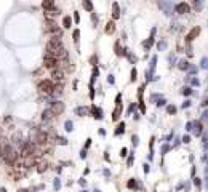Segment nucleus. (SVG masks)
Returning a JSON list of instances; mask_svg holds the SVG:
<instances>
[{
    "instance_id": "nucleus-1",
    "label": "nucleus",
    "mask_w": 208,
    "mask_h": 192,
    "mask_svg": "<svg viewBox=\"0 0 208 192\" xmlns=\"http://www.w3.org/2000/svg\"><path fill=\"white\" fill-rule=\"evenodd\" d=\"M19 152L13 147V144H10L7 139H3V147H2V155H0V159L3 160L7 165H10V167H15L18 162V159H19Z\"/></svg>"
},
{
    "instance_id": "nucleus-2",
    "label": "nucleus",
    "mask_w": 208,
    "mask_h": 192,
    "mask_svg": "<svg viewBox=\"0 0 208 192\" xmlns=\"http://www.w3.org/2000/svg\"><path fill=\"white\" fill-rule=\"evenodd\" d=\"M29 139H31L32 143L39 144V146L42 147V146H45V144L50 141V136H48V133H47V131L40 130V128H34V130L31 131V136H29Z\"/></svg>"
},
{
    "instance_id": "nucleus-3",
    "label": "nucleus",
    "mask_w": 208,
    "mask_h": 192,
    "mask_svg": "<svg viewBox=\"0 0 208 192\" xmlns=\"http://www.w3.org/2000/svg\"><path fill=\"white\" fill-rule=\"evenodd\" d=\"M45 31H47V32H48L51 37H61V35H62L61 27L56 24V21H54V19H47V21H45Z\"/></svg>"
},
{
    "instance_id": "nucleus-4",
    "label": "nucleus",
    "mask_w": 208,
    "mask_h": 192,
    "mask_svg": "<svg viewBox=\"0 0 208 192\" xmlns=\"http://www.w3.org/2000/svg\"><path fill=\"white\" fill-rule=\"evenodd\" d=\"M37 88H39V91H42V93H45V94H53L54 80H51V78H43V80L39 82Z\"/></svg>"
},
{
    "instance_id": "nucleus-5",
    "label": "nucleus",
    "mask_w": 208,
    "mask_h": 192,
    "mask_svg": "<svg viewBox=\"0 0 208 192\" xmlns=\"http://www.w3.org/2000/svg\"><path fill=\"white\" fill-rule=\"evenodd\" d=\"M43 67H47L50 70L56 69V67H61V59H58V58L45 53V56H43Z\"/></svg>"
},
{
    "instance_id": "nucleus-6",
    "label": "nucleus",
    "mask_w": 208,
    "mask_h": 192,
    "mask_svg": "<svg viewBox=\"0 0 208 192\" xmlns=\"http://www.w3.org/2000/svg\"><path fill=\"white\" fill-rule=\"evenodd\" d=\"M50 75H51V80H54V82H62V80L66 78V72L61 69V67L51 69L50 70Z\"/></svg>"
},
{
    "instance_id": "nucleus-7",
    "label": "nucleus",
    "mask_w": 208,
    "mask_h": 192,
    "mask_svg": "<svg viewBox=\"0 0 208 192\" xmlns=\"http://www.w3.org/2000/svg\"><path fill=\"white\" fill-rule=\"evenodd\" d=\"M50 109L53 110V114L56 115H61L62 112H64V109H66V104L62 101H54V102H51V106H50Z\"/></svg>"
},
{
    "instance_id": "nucleus-8",
    "label": "nucleus",
    "mask_w": 208,
    "mask_h": 192,
    "mask_svg": "<svg viewBox=\"0 0 208 192\" xmlns=\"http://www.w3.org/2000/svg\"><path fill=\"white\" fill-rule=\"evenodd\" d=\"M175 11L178 13V15H187V13H191V5L186 3V2H179V3L175 7Z\"/></svg>"
},
{
    "instance_id": "nucleus-9",
    "label": "nucleus",
    "mask_w": 208,
    "mask_h": 192,
    "mask_svg": "<svg viewBox=\"0 0 208 192\" xmlns=\"http://www.w3.org/2000/svg\"><path fill=\"white\" fill-rule=\"evenodd\" d=\"M90 114L93 115L94 119H98V120H101L104 115H102V109H99L98 106H94V104H91L90 106Z\"/></svg>"
},
{
    "instance_id": "nucleus-10",
    "label": "nucleus",
    "mask_w": 208,
    "mask_h": 192,
    "mask_svg": "<svg viewBox=\"0 0 208 192\" xmlns=\"http://www.w3.org/2000/svg\"><path fill=\"white\" fill-rule=\"evenodd\" d=\"M199 35H200V27H199V26H195V27H194L191 32L186 35V42H187V43H191V42L194 40L195 37H199Z\"/></svg>"
},
{
    "instance_id": "nucleus-11",
    "label": "nucleus",
    "mask_w": 208,
    "mask_h": 192,
    "mask_svg": "<svg viewBox=\"0 0 208 192\" xmlns=\"http://www.w3.org/2000/svg\"><path fill=\"white\" fill-rule=\"evenodd\" d=\"M54 117H56V115L53 114V110L50 109V107L42 112V122H50V120H53Z\"/></svg>"
},
{
    "instance_id": "nucleus-12",
    "label": "nucleus",
    "mask_w": 208,
    "mask_h": 192,
    "mask_svg": "<svg viewBox=\"0 0 208 192\" xmlns=\"http://www.w3.org/2000/svg\"><path fill=\"white\" fill-rule=\"evenodd\" d=\"M42 8L45 10V11H51V10H54L56 8L54 0H42Z\"/></svg>"
},
{
    "instance_id": "nucleus-13",
    "label": "nucleus",
    "mask_w": 208,
    "mask_h": 192,
    "mask_svg": "<svg viewBox=\"0 0 208 192\" xmlns=\"http://www.w3.org/2000/svg\"><path fill=\"white\" fill-rule=\"evenodd\" d=\"M62 93H64V85H62V82H58V83H54L53 94H51V96H61Z\"/></svg>"
},
{
    "instance_id": "nucleus-14",
    "label": "nucleus",
    "mask_w": 208,
    "mask_h": 192,
    "mask_svg": "<svg viewBox=\"0 0 208 192\" xmlns=\"http://www.w3.org/2000/svg\"><path fill=\"white\" fill-rule=\"evenodd\" d=\"M75 114L80 115V117H86V115H90V107H86V106L75 107Z\"/></svg>"
},
{
    "instance_id": "nucleus-15",
    "label": "nucleus",
    "mask_w": 208,
    "mask_h": 192,
    "mask_svg": "<svg viewBox=\"0 0 208 192\" xmlns=\"http://www.w3.org/2000/svg\"><path fill=\"white\" fill-rule=\"evenodd\" d=\"M115 32V21H109L106 24V27H104V34H107V35H112V34Z\"/></svg>"
},
{
    "instance_id": "nucleus-16",
    "label": "nucleus",
    "mask_w": 208,
    "mask_h": 192,
    "mask_svg": "<svg viewBox=\"0 0 208 192\" xmlns=\"http://www.w3.org/2000/svg\"><path fill=\"white\" fill-rule=\"evenodd\" d=\"M118 18H120V7H118L117 2H114L112 3V19L117 21Z\"/></svg>"
},
{
    "instance_id": "nucleus-17",
    "label": "nucleus",
    "mask_w": 208,
    "mask_h": 192,
    "mask_svg": "<svg viewBox=\"0 0 208 192\" xmlns=\"http://www.w3.org/2000/svg\"><path fill=\"white\" fill-rule=\"evenodd\" d=\"M48 170V162L47 160H42L37 163V173H45Z\"/></svg>"
},
{
    "instance_id": "nucleus-18",
    "label": "nucleus",
    "mask_w": 208,
    "mask_h": 192,
    "mask_svg": "<svg viewBox=\"0 0 208 192\" xmlns=\"http://www.w3.org/2000/svg\"><path fill=\"white\" fill-rule=\"evenodd\" d=\"M82 7H83V10L88 13L93 11V2L91 0H82Z\"/></svg>"
},
{
    "instance_id": "nucleus-19",
    "label": "nucleus",
    "mask_w": 208,
    "mask_h": 192,
    "mask_svg": "<svg viewBox=\"0 0 208 192\" xmlns=\"http://www.w3.org/2000/svg\"><path fill=\"white\" fill-rule=\"evenodd\" d=\"M120 114H122V106H115V109L112 110V120L117 122L120 119Z\"/></svg>"
},
{
    "instance_id": "nucleus-20",
    "label": "nucleus",
    "mask_w": 208,
    "mask_h": 192,
    "mask_svg": "<svg viewBox=\"0 0 208 192\" xmlns=\"http://www.w3.org/2000/svg\"><path fill=\"white\" fill-rule=\"evenodd\" d=\"M72 18L70 16H64L62 18V26H64V29H70L72 27Z\"/></svg>"
},
{
    "instance_id": "nucleus-21",
    "label": "nucleus",
    "mask_w": 208,
    "mask_h": 192,
    "mask_svg": "<svg viewBox=\"0 0 208 192\" xmlns=\"http://www.w3.org/2000/svg\"><path fill=\"white\" fill-rule=\"evenodd\" d=\"M114 50H115V54H117V56H123V51H127V50H123L122 47H120V42H115Z\"/></svg>"
},
{
    "instance_id": "nucleus-22",
    "label": "nucleus",
    "mask_w": 208,
    "mask_h": 192,
    "mask_svg": "<svg viewBox=\"0 0 208 192\" xmlns=\"http://www.w3.org/2000/svg\"><path fill=\"white\" fill-rule=\"evenodd\" d=\"M123 131H125V123H118V127H117V130H115V135H122Z\"/></svg>"
},
{
    "instance_id": "nucleus-23",
    "label": "nucleus",
    "mask_w": 208,
    "mask_h": 192,
    "mask_svg": "<svg viewBox=\"0 0 208 192\" xmlns=\"http://www.w3.org/2000/svg\"><path fill=\"white\" fill-rule=\"evenodd\" d=\"M72 39H74L75 43H78V39H80V31H78V29H75V31L72 32Z\"/></svg>"
},
{
    "instance_id": "nucleus-24",
    "label": "nucleus",
    "mask_w": 208,
    "mask_h": 192,
    "mask_svg": "<svg viewBox=\"0 0 208 192\" xmlns=\"http://www.w3.org/2000/svg\"><path fill=\"white\" fill-rule=\"evenodd\" d=\"M90 16H91V21H93V26L96 27V26H98V15L91 11V13H90Z\"/></svg>"
},
{
    "instance_id": "nucleus-25",
    "label": "nucleus",
    "mask_w": 208,
    "mask_h": 192,
    "mask_svg": "<svg viewBox=\"0 0 208 192\" xmlns=\"http://www.w3.org/2000/svg\"><path fill=\"white\" fill-rule=\"evenodd\" d=\"M136 78H138V70H136V69H131V77H130V80H131V82H135Z\"/></svg>"
},
{
    "instance_id": "nucleus-26",
    "label": "nucleus",
    "mask_w": 208,
    "mask_h": 192,
    "mask_svg": "<svg viewBox=\"0 0 208 192\" xmlns=\"http://www.w3.org/2000/svg\"><path fill=\"white\" fill-rule=\"evenodd\" d=\"M54 139L58 141V144H64V146L67 144V139H66V138H61V136H56Z\"/></svg>"
},
{
    "instance_id": "nucleus-27",
    "label": "nucleus",
    "mask_w": 208,
    "mask_h": 192,
    "mask_svg": "<svg viewBox=\"0 0 208 192\" xmlns=\"http://www.w3.org/2000/svg\"><path fill=\"white\" fill-rule=\"evenodd\" d=\"M72 19L75 21V23H80V15H78V11H74V16H72Z\"/></svg>"
},
{
    "instance_id": "nucleus-28",
    "label": "nucleus",
    "mask_w": 208,
    "mask_h": 192,
    "mask_svg": "<svg viewBox=\"0 0 208 192\" xmlns=\"http://www.w3.org/2000/svg\"><path fill=\"white\" fill-rule=\"evenodd\" d=\"M115 106H122V94H117V98H115Z\"/></svg>"
},
{
    "instance_id": "nucleus-29",
    "label": "nucleus",
    "mask_w": 208,
    "mask_h": 192,
    "mask_svg": "<svg viewBox=\"0 0 208 192\" xmlns=\"http://www.w3.org/2000/svg\"><path fill=\"white\" fill-rule=\"evenodd\" d=\"M187 66H189V64H187V61H181V62H179V69H181V70L187 69Z\"/></svg>"
},
{
    "instance_id": "nucleus-30",
    "label": "nucleus",
    "mask_w": 208,
    "mask_h": 192,
    "mask_svg": "<svg viewBox=\"0 0 208 192\" xmlns=\"http://www.w3.org/2000/svg\"><path fill=\"white\" fill-rule=\"evenodd\" d=\"M90 64L96 66V64H98V58H96V56H91V58H90Z\"/></svg>"
},
{
    "instance_id": "nucleus-31",
    "label": "nucleus",
    "mask_w": 208,
    "mask_h": 192,
    "mask_svg": "<svg viewBox=\"0 0 208 192\" xmlns=\"http://www.w3.org/2000/svg\"><path fill=\"white\" fill-rule=\"evenodd\" d=\"M167 110H168V114H175V112H176V107L175 106H168Z\"/></svg>"
},
{
    "instance_id": "nucleus-32",
    "label": "nucleus",
    "mask_w": 208,
    "mask_h": 192,
    "mask_svg": "<svg viewBox=\"0 0 208 192\" xmlns=\"http://www.w3.org/2000/svg\"><path fill=\"white\" fill-rule=\"evenodd\" d=\"M139 109H141V112H146V106H144V102H143V99H141V101H139Z\"/></svg>"
},
{
    "instance_id": "nucleus-33",
    "label": "nucleus",
    "mask_w": 208,
    "mask_h": 192,
    "mask_svg": "<svg viewBox=\"0 0 208 192\" xmlns=\"http://www.w3.org/2000/svg\"><path fill=\"white\" fill-rule=\"evenodd\" d=\"M66 130L72 131V122H66Z\"/></svg>"
},
{
    "instance_id": "nucleus-34",
    "label": "nucleus",
    "mask_w": 208,
    "mask_h": 192,
    "mask_svg": "<svg viewBox=\"0 0 208 192\" xmlns=\"http://www.w3.org/2000/svg\"><path fill=\"white\" fill-rule=\"evenodd\" d=\"M90 146H91V138H88L86 139V143H85V149H88Z\"/></svg>"
},
{
    "instance_id": "nucleus-35",
    "label": "nucleus",
    "mask_w": 208,
    "mask_h": 192,
    "mask_svg": "<svg viewBox=\"0 0 208 192\" xmlns=\"http://www.w3.org/2000/svg\"><path fill=\"white\" fill-rule=\"evenodd\" d=\"M120 155H122V157H125V155H127V149H125V147H123L122 151H120Z\"/></svg>"
},
{
    "instance_id": "nucleus-36",
    "label": "nucleus",
    "mask_w": 208,
    "mask_h": 192,
    "mask_svg": "<svg viewBox=\"0 0 208 192\" xmlns=\"http://www.w3.org/2000/svg\"><path fill=\"white\" fill-rule=\"evenodd\" d=\"M183 93H184V94H191V88H184Z\"/></svg>"
},
{
    "instance_id": "nucleus-37",
    "label": "nucleus",
    "mask_w": 208,
    "mask_h": 192,
    "mask_svg": "<svg viewBox=\"0 0 208 192\" xmlns=\"http://www.w3.org/2000/svg\"><path fill=\"white\" fill-rule=\"evenodd\" d=\"M128 186H130V187H135V181H133V179L128 181Z\"/></svg>"
},
{
    "instance_id": "nucleus-38",
    "label": "nucleus",
    "mask_w": 208,
    "mask_h": 192,
    "mask_svg": "<svg viewBox=\"0 0 208 192\" xmlns=\"http://www.w3.org/2000/svg\"><path fill=\"white\" fill-rule=\"evenodd\" d=\"M183 141H184V143H189V141H191V138H189V136H184Z\"/></svg>"
},
{
    "instance_id": "nucleus-39",
    "label": "nucleus",
    "mask_w": 208,
    "mask_h": 192,
    "mask_svg": "<svg viewBox=\"0 0 208 192\" xmlns=\"http://www.w3.org/2000/svg\"><path fill=\"white\" fill-rule=\"evenodd\" d=\"M133 144H135V146L138 144V136H133Z\"/></svg>"
},
{
    "instance_id": "nucleus-40",
    "label": "nucleus",
    "mask_w": 208,
    "mask_h": 192,
    "mask_svg": "<svg viewBox=\"0 0 208 192\" xmlns=\"http://www.w3.org/2000/svg\"><path fill=\"white\" fill-rule=\"evenodd\" d=\"M0 192H7V191H5V189H0Z\"/></svg>"
}]
</instances>
